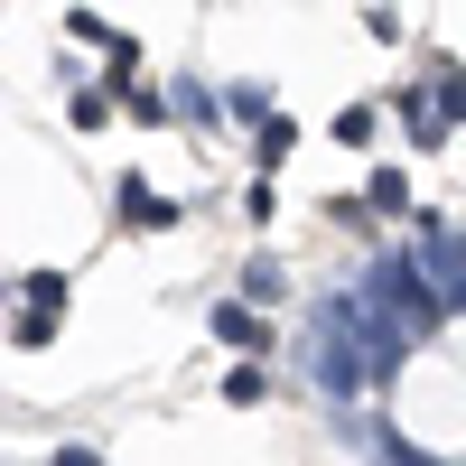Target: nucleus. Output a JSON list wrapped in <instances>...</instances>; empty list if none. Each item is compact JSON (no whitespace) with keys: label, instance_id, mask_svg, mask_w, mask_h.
<instances>
[{"label":"nucleus","instance_id":"nucleus-2","mask_svg":"<svg viewBox=\"0 0 466 466\" xmlns=\"http://www.w3.org/2000/svg\"><path fill=\"white\" fill-rule=\"evenodd\" d=\"M215 336H224L243 364H261V355H270V318H252L243 299H224V308H215Z\"/></svg>","mask_w":466,"mask_h":466},{"label":"nucleus","instance_id":"nucleus-14","mask_svg":"<svg viewBox=\"0 0 466 466\" xmlns=\"http://www.w3.org/2000/svg\"><path fill=\"white\" fill-rule=\"evenodd\" d=\"M243 289H252V299H280V289H289V270H280V261H252V270H243Z\"/></svg>","mask_w":466,"mask_h":466},{"label":"nucleus","instance_id":"nucleus-12","mask_svg":"<svg viewBox=\"0 0 466 466\" xmlns=\"http://www.w3.org/2000/svg\"><path fill=\"white\" fill-rule=\"evenodd\" d=\"M327 224H336V233H364L373 206H364V197H327Z\"/></svg>","mask_w":466,"mask_h":466},{"label":"nucleus","instance_id":"nucleus-5","mask_svg":"<svg viewBox=\"0 0 466 466\" xmlns=\"http://www.w3.org/2000/svg\"><path fill=\"white\" fill-rule=\"evenodd\" d=\"M364 206H373V215H410V177H401V168H373Z\"/></svg>","mask_w":466,"mask_h":466},{"label":"nucleus","instance_id":"nucleus-3","mask_svg":"<svg viewBox=\"0 0 466 466\" xmlns=\"http://www.w3.org/2000/svg\"><path fill=\"white\" fill-rule=\"evenodd\" d=\"M112 197H122V215H131L140 233H168V224H177V206H168V197H149V187H140L131 168H122V187H112Z\"/></svg>","mask_w":466,"mask_h":466},{"label":"nucleus","instance_id":"nucleus-17","mask_svg":"<svg viewBox=\"0 0 466 466\" xmlns=\"http://www.w3.org/2000/svg\"><path fill=\"white\" fill-rule=\"evenodd\" d=\"M56 466H103V457L94 448H56Z\"/></svg>","mask_w":466,"mask_h":466},{"label":"nucleus","instance_id":"nucleus-9","mask_svg":"<svg viewBox=\"0 0 466 466\" xmlns=\"http://www.w3.org/2000/svg\"><path fill=\"white\" fill-rule=\"evenodd\" d=\"M122 112H131V122H168V112H177V94H149V85H131V94H122Z\"/></svg>","mask_w":466,"mask_h":466},{"label":"nucleus","instance_id":"nucleus-16","mask_svg":"<svg viewBox=\"0 0 466 466\" xmlns=\"http://www.w3.org/2000/svg\"><path fill=\"white\" fill-rule=\"evenodd\" d=\"M66 37H85V47H103V56H112V37H122V28H103L94 10H75V19H66Z\"/></svg>","mask_w":466,"mask_h":466},{"label":"nucleus","instance_id":"nucleus-8","mask_svg":"<svg viewBox=\"0 0 466 466\" xmlns=\"http://www.w3.org/2000/svg\"><path fill=\"white\" fill-rule=\"evenodd\" d=\"M66 122H75V131H103V122H112V94H103V85H85V94L66 103Z\"/></svg>","mask_w":466,"mask_h":466},{"label":"nucleus","instance_id":"nucleus-4","mask_svg":"<svg viewBox=\"0 0 466 466\" xmlns=\"http://www.w3.org/2000/svg\"><path fill=\"white\" fill-rule=\"evenodd\" d=\"M289 149H299V122H289V112H270V122L252 131V159H261V177H270V168H280V159H289Z\"/></svg>","mask_w":466,"mask_h":466},{"label":"nucleus","instance_id":"nucleus-15","mask_svg":"<svg viewBox=\"0 0 466 466\" xmlns=\"http://www.w3.org/2000/svg\"><path fill=\"white\" fill-rule=\"evenodd\" d=\"M243 215H252V224H270V215H280V187L252 177V187H243Z\"/></svg>","mask_w":466,"mask_h":466},{"label":"nucleus","instance_id":"nucleus-1","mask_svg":"<svg viewBox=\"0 0 466 466\" xmlns=\"http://www.w3.org/2000/svg\"><path fill=\"white\" fill-rule=\"evenodd\" d=\"M66 327V270H28L19 280V345H47Z\"/></svg>","mask_w":466,"mask_h":466},{"label":"nucleus","instance_id":"nucleus-6","mask_svg":"<svg viewBox=\"0 0 466 466\" xmlns=\"http://www.w3.org/2000/svg\"><path fill=\"white\" fill-rule=\"evenodd\" d=\"M224 112H233V122H252V131H261L270 112H280V103H270V85H233V94H224Z\"/></svg>","mask_w":466,"mask_h":466},{"label":"nucleus","instance_id":"nucleus-10","mask_svg":"<svg viewBox=\"0 0 466 466\" xmlns=\"http://www.w3.org/2000/svg\"><path fill=\"white\" fill-rule=\"evenodd\" d=\"M439 122H448V131L466 122V75H457V66H439Z\"/></svg>","mask_w":466,"mask_h":466},{"label":"nucleus","instance_id":"nucleus-11","mask_svg":"<svg viewBox=\"0 0 466 466\" xmlns=\"http://www.w3.org/2000/svg\"><path fill=\"white\" fill-rule=\"evenodd\" d=\"M336 140L364 149V140H373V103H345V112H336Z\"/></svg>","mask_w":466,"mask_h":466},{"label":"nucleus","instance_id":"nucleus-7","mask_svg":"<svg viewBox=\"0 0 466 466\" xmlns=\"http://www.w3.org/2000/svg\"><path fill=\"white\" fill-rule=\"evenodd\" d=\"M261 392H270V373H261V364H233V373H224V401H233V410H252Z\"/></svg>","mask_w":466,"mask_h":466},{"label":"nucleus","instance_id":"nucleus-13","mask_svg":"<svg viewBox=\"0 0 466 466\" xmlns=\"http://www.w3.org/2000/svg\"><path fill=\"white\" fill-rule=\"evenodd\" d=\"M177 112H187V122H215V112H224V103H215V94L197 85V75H187V85H177Z\"/></svg>","mask_w":466,"mask_h":466}]
</instances>
